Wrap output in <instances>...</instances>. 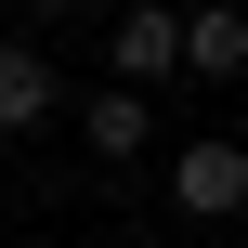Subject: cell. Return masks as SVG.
<instances>
[{"mask_svg": "<svg viewBox=\"0 0 248 248\" xmlns=\"http://www.w3.org/2000/svg\"><path fill=\"white\" fill-rule=\"evenodd\" d=\"M170 209H183V222H235V209H248V144L196 131V144L170 157Z\"/></svg>", "mask_w": 248, "mask_h": 248, "instance_id": "obj_1", "label": "cell"}, {"mask_svg": "<svg viewBox=\"0 0 248 248\" xmlns=\"http://www.w3.org/2000/svg\"><path fill=\"white\" fill-rule=\"evenodd\" d=\"M105 65H118V92H157V78H183V13L131 0V13L105 26Z\"/></svg>", "mask_w": 248, "mask_h": 248, "instance_id": "obj_2", "label": "cell"}, {"mask_svg": "<svg viewBox=\"0 0 248 248\" xmlns=\"http://www.w3.org/2000/svg\"><path fill=\"white\" fill-rule=\"evenodd\" d=\"M78 144H92V157H105V170H131V157H144V144H157V105H144V92H118V78H105V92H92V105H78Z\"/></svg>", "mask_w": 248, "mask_h": 248, "instance_id": "obj_3", "label": "cell"}, {"mask_svg": "<svg viewBox=\"0 0 248 248\" xmlns=\"http://www.w3.org/2000/svg\"><path fill=\"white\" fill-rule=\"evenodd\" d=\"M52 105H65V92H52V52H39V39H0V144L39 131Z\"/></svg>", "mask_w": 248, "mask_h": 248, "instance_id": "obj_4", "label": "cell"}, {"mask_svg": "<svg viewBox=\"0 0 248 248\" xmlns=\"http://www.w3.org/2000/svg\"><path fill=\"white\" fill-rule=\"evenodd\" d=\"M183 78H248V13H183Z\"/></svg>", "mask_w": 248, "mask_h": 248, "instance_id": "obj_5", "label": "cell"}]
</instances>
